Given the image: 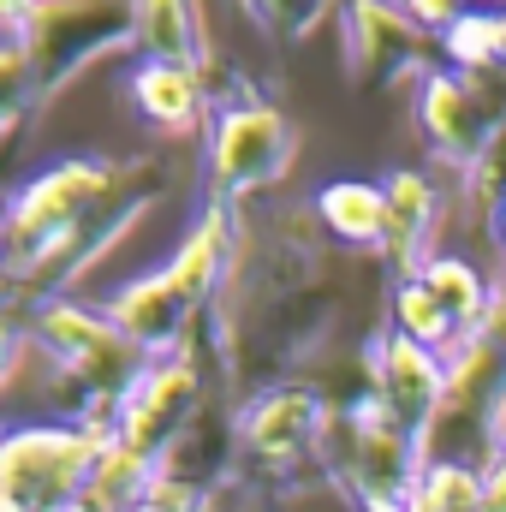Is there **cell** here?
Instances as JSON below:
<instances>
[{
  "mask_svg": "<svg viewBox=\"0 0 506 512\" xmlns=\"http://www.w3.org/2000/svg\"><path fill=\"white\" fill-rule=\"evenodd\" d=\"M30 328H36V340L54 352V364L66 370L84 423L114 429L131 382L149 370V352L131 346L126 334L114 328V316H90V310H78V304H66V298L36 304V310H30Z\"/></svg>",
  "mask_w": 506,
  "mask_h": 512,
  "instance_id": "6da1fadb",
  "label": "cell"
},
{
  "mask_svg": "<svg viewBox=\"0 0 506 512\" xmlns=\"http://www.w3.org/2000/svg\"><path fill=\"white\" fill-rule=\"evenodd\" d=\"M114 441V429L102 423H36V429H12L0 447V495L18 501L24 512H60L72 507L90 477L102 447Z\"/></svg>",
  "mask_w": 506,
  "mask_h": 512,
  "instance_id": "7a4b0ae2",
  "label": "cell"
},
{
  "mask_svg": "<svg viewBox=\"0 0 506 512\" xmlns=\"http://www.w3.org/2000/svg\"><path fill=\"white\" fill-rule=\"evenodd\" d=\"M322 459L358 495V507H381V501H411V483L423 471V441L399 429L376 399H358L346 417L328 411Z\"/></svg>",
  "mask_w": 506,
  "mask_h": 512,
  "instance_id": "3957f363",
  "label": "cell"
},
{
  "mask_svg": "<svg viewBox=\"0 0 506 512\" xmlns=\"http://www.w3.org/2000/svg\"><path fill=\"white\" fill-rule=\"evenodd\" d=\"M12 36L36 72V90L54 96L108 48L131 42V0H36Z\"/></svg>",
  "mask_w": 506,
  "mask_h": 512,
  "instance_id": "277c9868",
  "label": "cell"
},
{
  "mask_svg": "<svg viewBox=\"0 0 506 512\" xmlns=\"http://www.w3.org/2000/svg\"><path fill=\"white\" fill-rule=\"evenodd\" d=\"M417 131L423 149L453 167L471 173L477 155L489 149V137L506 126V72H453V66H429L417 78Z\"/></svg>",
  "mask_w": 506,
  "mask_h": 512,
  "instance_id": "5b68a950",
  "label": "cell"
},
{
  "mask_svg": "<svg viewBox=\"0 0 506 512\" xmlns=\"http://www.w3.org/2000/svg\"><path fill=\"white\" fill-rule=\"evenodd\" d=\"M298 155V131L292 120L262 102V96H227L209 114V197L239 203L251 191H268Z\"/></svg>",
  "mask_w": 506,
  "mask_h": 512,
  "instance_id": "8992f818",
  "label": "cell"
},
{
  "mask_svg": "<svg viewBox=\"0 0 506 512\" xmlns=\"http://www.w3.org/2000/svg\"><path fill=\"white\" fill-rule=\"evenodd\" d=\"M197 399H203V370H197L191 334H185V346L149 358V370L131 382L126 405H120V417H114V441H120L126 453H137V459L155 465V459L197 423Z\"/></svg>",
  "mask_w": 506,
  "mask_h": 512,
  "instance_id": "52a82bcc",
  "label": "cell"
},
{
  "mask_svg": "<svg viewBox=\"0 0 506 512\" xmlns=\"http://www.w3.org/2000/svg\"><path fill=\"white\" fill-rule=\"evenodd\" d=\"M340 54L358 90H381L399 78H423L435 66V36L399 0H346L340 6Z\"/></svg>",
  "mask_w": 506,
  "mask_h": 512,
  "instance_id": "ba28073f",
  "label": "cell"
},
{
  "mask_svg": "<svg viewBox=\"0 0 506 512\" xmlns=\"http://www.w3.org/2000/svg\"><path fill=\"white\" fill-rule=\"evenodd\" d=\"M322 429H328V405L304 382L262 387L239 417V441L262 471H286V465L322 453Z\"/></svg>",
  "mask_w": 506,
  "mask_h": 512,
  "instance_id": "9c48e42d",
  "label": "cell"
},
{
  "mask_svg": "<svg viewBox=\"0 0 506 512\" xmlns=\"http://www.w3.org/2000/svg\"><path fill=\"white\" fill-rule=\"evenodd\" d=\"M370 399L399 429H411L423 441L435 411H441V399H447V358L387 328L370 346Z\"/></svg>",
  "mask_w": 506,
  "mask_h": 512,
  "instance_id": "30bf717a",
  "label": "cell"
},
{
  "mask_svg": "<svg viewBox=\"0 0 506 512\" xmlns=\"http://www.w3.org/2000/svg\"><path fill=\"white\" fill-rule=\"evenodd\" d=\"M435 233H441V191L429 173L405 167L387 179V239L381 256L393 262V280L405 274H423L435 262Z\"/></svg>",
  "mask_w": 506,
  "mask_h": 512,
  "instance_id": "8fae6325",
  "label": "cell"
},
{
  "mask_svg": "<svg viewBox=\"0 0 506 512\" xmlns=\"http://www.w3.org/2000/svg\"><path fill=\"white\" fill-rule=\"evenodd\" d=\"M131 108H137L149 126L173 131V137H191V131L209 120V84H203V66L137 60V72H131Z\"/></svg>",
  "mask_w": 506,
  "mask_h": 512,
  "instance_id": "7c38bea8",
  "label": "cell"
},
{
  "mask_svg": "<svg viewBox=\"0 0 506 512\" xmlns=\"http://www.w3.org/2000/svg\"><path fill=\"white\" fill-rule=\"evenodd\" d=\"M316 221L358 251H381L387 239V185L376 179H328L316 191Z\"/></svg>",
  "mask_w": 506,
  "mask_h": 512,
  "instance_id": "4fadbf2b",
  "label": "cell"
},
{
  "mask_svg": "<svg viewBox=\"0 0 506 512\" xmlns=\"http://www.w3.org/2000/svg\"><path fill=\"white\" fill-rule=\"evenodd\" d=\"M131 42L143 60L203 66V18L197 0H131Z\"/></svg>",
  "mask_w": 506,
  "mask_h": 512,
  "instance_id": "5bb4252c",
  "label": "cell"
},
{
  "mask_svg": "<svg viewBox=\"0 0 506 512\" xmlns=\"http://www.w3.org/2000/svg\"><path fill=\"white\" fill-rule=\"evenodd\" d=\"M387 328H393V334H405V340H417V346H429V352H441V358H453V352L465 346L459 322L441 310V298L429 292V280H423V274L393 280V298H387Z\"/></svg>",
  "mask_w": 506,
  "mask_h": 512,
  "instance_id": "9a60e30c",
  "label": "cell"
},
{
  "mask_svg": "<svg viewBox=\"0 0 506 512\" xmlns=\"http://www.w3.org/2000/svg\"><path fill=\"white\" fill-rule=\"evenodd\" d=\"M423 280H429V292L441 298V310L459 322V334H465V340H477V334L489 328L495 286H489V274H483V268H471L465 256H435V262L423 268Z\"/></svg>",
  "mask_w": 506,
  "mask_h": 512,
  "instance_id": "2e32d148",
  "label": "cell"
},
{
  "mask_svg": "<svg viewBox=\"0 0 506 512\" xmlns=\"http://www.w3.org/2000/svg\"><path fill=\"white\" fill-rule=\"evenodd\" d=\"M417 512H483V471L465 459H429L411 483Z\"/></svg>",
  "mask_w": 506,
  "mask_h": 512,
  "instance_id": "e0dca14e",
  "label": "cell"
},
{
  "mask_svg": "<svg viewBox=\"0 0 506 512\" xmlns=\"http://www.w3.org/2000/svg\"><path fill=\"white\" fill-rule=\"evenodd\" d=\"M441 54L453 72H506V12H471L459 30L441 36Z\"/></svg>",
  "mask_w": 506,
  "mask_h": 512,
  "instance_id": "ac0fdd59",
  "label": "cell"
},
{
  "mask_svg": "<svg viewBox=\"0 0 506 512\" xmlns=\"http://www.w3.org/2000/svg\"><path fill=\"white\" fill-rule=\"evenodd\" d=\"M36 96H42V90H36V72H30L18 36H6V42H0V131L18 126V120L30 114Z\"/></svg>",
  "mask_w": 506,
  "mask_h": 512,
  "instance_id": "d6986e66",
  "label": "cell"
},
{
  "mask_svg": "<svg viewBox=\"0 0 506 512\" xmlns=\"http://www.w3.org/2000/svg\"><path fill=\"white\" fill-rule=\"evenodd\" d=\"M328 6H334V0H251V12L268 30H280V36H304Z\"/></svg>",
  "mask_w": 506,
  "mask_h": 512,
  "instance_id": "ffe728a7",
  "label": "cell"
},
{
  "mask_svg": "<svg viewBox=\"0 0 506 512\" xmlns=\"http://www.w3.org/2000/svg\"><path fill=\"white\" fill-rule=\"evenodd\" d=\"M399 6H405V12H411V18L435 36V42H441L447 30H459V24L477 12V0H399Z\"/></svg>",
  "mask_w": 506,
  "mask_h": 512,
  "instance_id": "44dd1931",
  "label": "cell"
},
{
  "mask_svg": "<svg viewBox=\"0 0 506 512\" xmlns=\"http://www.w3.org/2000/svg\"><path fill=\"white\" fill-rule=\"evenodd\" d=\"M483 441H489V459H495V453H506V370H501V382H495V399H489Z\"/></svg>",
  "mask_w": 506,
  "mask_h": 512,
  "instance_id": "7402d4cb",
  "label": "cell"
},
{
  "mask_svg": "<svg viewBox=\"0 0 506 512\" xmlns=\"http://www.w3.org/2000/svg\"><path fill=\"white\" fill-rule=\"evenodd\" d=\"M483 512H506V453L483 465Z\"/></svg>",
  "mask_w": 506,
  "mask_h": 512,
  "instance_id": "603a6c76",
  "label": "cell"
},
{
  "mask_svg": "<svg viewBox=\"0 0 506 512\" xmlns=\"http://www.w3.org/2000/svg\"><path fill=\"white\" fill-rule=\"evenodd\" d=\"M18 346H24L18 310H0V382H6V370H12V358H18Z\"/></svg>",
  "mask_w": 506,
  "mask_h": 512,
  "instance_id": "cb8c5ba5",
  "label": "cell"
},
{
  "mask_svg": "<svg viewBox=\"0 0 506 512\" xmlns=\"http://www.w3.org/2000/svg\"><path fill=\"white\" fill-rule=\"evenodd\" d=\"M483 334L506 352V298H495V310H489V328H483Z\"/></svg>",
  "mask_w": 506,
  "mask_h": 512,
  "instance_id": "d4e9b609",
  "label": "cell"
},
{
  "mask_svg": "<svg viewBox=\"0 0 506 512\" xmlns=\"http://www.w3.org/2000/svg\"><path fill=\"white\" fill-rule=\"evenodd\" d=\"M489 221H495V239H501V251H506V197L495 203V215H489Z\"/></svg>",
  "mask_w": 506,
  "mask_h": 512,
  "instance_id": "484cf974",
  "label": "cell"
},
{
  "mask_svg": "<svg viewBox=\"0 0 506 512\" xmlns=\"http://www.w3.org/2000/svg\"><path fill=\"white\" fill-rule=\"evenodd\" d=\"M364 512H417L411 501H381V507H364Z\"/></svg>",
  "mask_w": 506,
  "mask_h": 512,
  "instance_id": "4316f807",
  "label": "cell"
},
{
  "mask_svg": "<svg viewBox=\"0 0 506 512\" xmlns=\"http://www.w3.org/2000/svg\"><path fill=\"white\" fill-rule=\"evenodd\" d=\"M477 6H483V12H506V0H477Z\"/></svg>",
  "mask_w": 506,
  "mask_h": 512,
  "instance_id": "83f0119b",
  "label": "cell"
},
{
  "mask_svg": "<svg viewBox=\"0 0 506 512\" xmlns=\"http://www.w3.org/2000/svg\"><path fill=\"white\" fill-rule=\"evenodd\" d=\"M0 262H6V215H0Z\"/></svg>",
  "mask_w": 506,
  "mask_h": 512,
  "instance_id": "f1b7e54d",
  "label": "cell"
},
{
  "mask_svg": "<svg viewBox=\"0 0 506 512\" xmlns=\"http://www.w3.org/2000/svg\"><path fill=\"white\" fill-rule=\"evenodd\" d=\"M0 512H24V507H18V501H6V495H0Z\"/></svg>",
  "mask_w": 506,
  "mask_h": 512,
  "instance_id": "f546056e",
  "label": "cell"
},
{
  "mask_svg": "<svg viewBox=\"0 0 506 512\" xmlns=\"http://www.w3.org/2000/svg\"><path fill=\"white\" fill-rule=\"evenodd\" d=\"M131 512H155V507H149V501H137V507H131Z\"/></svg>",
  "mask_w": 506,
  "mask_h": 512,
  "instance_id": "4dcf8cb0",
  "label": "cell"
},
{
  "mask_svg": "<svg viewBox=\"0 0 506 512\" xmlns=\"http://www.w3.org/2000/svg\"><path fill=\"white\" fill-rule=\"evenodd\" d=\"M0 447H6V429H0Z\"/></svg>",
  "mask_w": 506,
  "mask_h": 512,
  "instance_id": "1f68e13d",
  "label": "cell"
}]
</instances>
